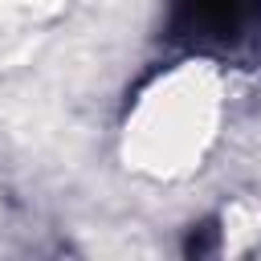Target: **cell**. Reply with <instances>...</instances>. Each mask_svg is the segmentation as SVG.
I'll use <instances>...</instances> for the list:
<instances>
[{
	"mask_svg": "<svg viewBox=\"0 0 261 261\" xmlns=\"http://www.w3.org/2000/svg\"><path fill=\"white\" fill-rule=\"evenodd\" d=\"M171 29L204 53H232L261 29V0H175Z\"/></svg>",
	"mask_w": 261,
	"mask_h": 261,
	"instance_id": "obj_1",
	"label": "cell"
}]
</instances>
